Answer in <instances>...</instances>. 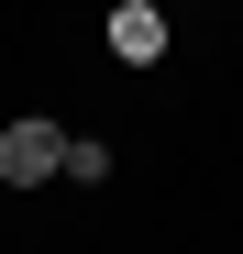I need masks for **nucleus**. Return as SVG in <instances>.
<instances>
[{
    "instance_id": "1",
    "label": "nucleus",
    "mask_w": 243,
    "mask_h": 254,
    "mask_svg": "<svg viewBox=\"0 0 243 254\" xmlns=\"http://www.w3.org/2000/svg\"><path fill=\"white\" fill-rule=\"evenodd\" d=\"M45 177H66V133H56L45 111L0 122V188H45Z\"/></svg>"
},
{
    "instance_id": "2",
    "label": "nucleus",
    "mask_w": 243,
    "mask_h": 254,
    "mask_svg": "<svg viewBox=\"0 0 243 254\" xmlns=\"http://www.w3.org/2000/svg\"><path fill=\"white\" fill-rule=\"evenodd\" d=\"M166 45H177L166 0H111V56H122V66H155Z\"/></svg>"
},
{
    "instance_id": "3",
    "label": "nucleus",
    "mask_w": 243,
    "mask_h": 254,
    "mask_svg": "<svg viewBox=\"0 0 243 254\" xmlns=\"http://www.w3.org/2000/svg\"><path fill=\"white\" fill-rule=\"evenodd\" d=\"M111 177V144H66V188H100Z\"/></svg>"
}]
</instances>
